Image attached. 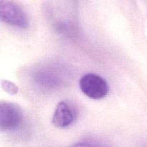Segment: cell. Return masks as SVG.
Here are the masks:
<instances>
[{
	"label": "cell",
	"mask_w": 147,
	"mask_h": 147,
	"mask_svg": "<svg viewBox=\"0 0 147 147\" xmlns=\"http://www.w3.org/2000/svg\"><path fill=\"white\" fill-rule=\"evenodd\" d=\"M77 117V110L69 102L62 101L56 107L53 117V123L57 128H65L71 125Z\"/></svg>",
	"instance_id": "4"
},
{
	"label": "cell",
	"mask_w": 147,
	"mask_h": 147,
	"mask_svg": "<svg viewBox=\"0 0 147 147\" xmlns=\"http://www.w3.org/2000/svg\"><path fill=\"white\" fill-rule=\"evenodd\" d=\"M70 147H103L100 143L95 141H83L76 143Z\"/></svg>",
	"instance_id": "7"
},
{
	"label": "cell",
	"mask_w": 147,
	"mask_h": 147,
	"mask_svg": "<svg viewBox=\"0 0 147 147\" xmlns=\"http://www.w3.org/2000/svg\"><path fill=\"white\" fill-rule=\"evenodd\" d=\"M36 83L45 89H54L63 82L60 74L53 69H43L37 71L34 76Z\"/></svg>",
	"instance_id": "5"
},
{
	"label": "cell",
	"mask_w": 147,
	"mask_h": 147,
	"mask_svg": "<svg viewBox=\"0 0 147 147\" xmlns=\"http://www.w3.org/2000/svg\"><path fill=\"white\" fill-rule=\"evenodd\" d=\"M22 120V112L16 105L2 102L0 105V128L2 131L17 129Z\"/></svg>",
	"instance_id": "2"
},
{
	"label": "cell",
	"mask_w": 147,
	"mask_h": 147,
	"mask_svg": "<svg viewBox=\"0 0 147 147\" xmlns=\"http://www.w3.org/2000/svg\"><path fill=\"white\" fill-rule=\"evenodd\" d=\"M80 88L86 96L93 99L105 97L109 90L106 81L95 74H88L82 76Z\"/></svg>",
	"instance_id": "1"
},
{
	"label": "cell",
	"mask_w": 147,
	"mask_h": 147,
	"mask_svg": "<svg viewBox=\"0 0 147 147\" xmlns=\"http://www.w3.org/2000/svg\"><path fill=\"white\" fill-rule=\"evenodd\" d=\"M1 86L6 92L9 94L14 95V94H17L18 92V87L14 83L7 80L1 81Z\"/></svg>",
	"instance_id": "6"
},
{
	"label": "cell",
	"mask_w": 147,
	"mask_h": 147,
	"mask_svg": "<svg viewBox=\"0 0 147 147\" xmlns=\"http://www.w3.org/2000/svg\"><path fill=\"white\" fill-rule=\"evenodd\" d=\"M1 20L10 25L25 28L28 25V20L22 9L10 1H1Z\"/></svg>",
	"instance_id": "3"
}]
</instances>
